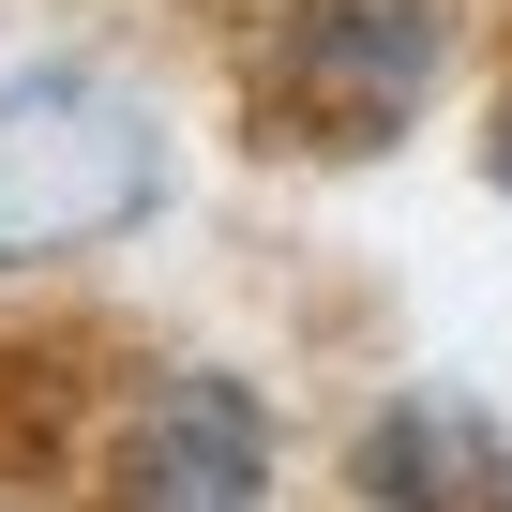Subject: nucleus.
Here are the masks:
<instances>
[{"label":"nucleus","instance_id":"nucleus-2","mask_svg":"<svg viewBox=\"0 0 512 512\" xmlns=\"http://www.w3.org/2000/svg\"><path fill=\"white\" fill-rule=\"evenodd\" d=\"M452 76V0H287L241 46V106L287 151H392Z\"/></svg>","mask_w":512,"mask_h":512},{"label":"nucleus","instance_id":"nucleus-1","mask_svg":"<svg viewBox=\"0 0 512 512\" xmlns=\"http://www.w3.org/2000/svg\"><path fill=\"white\" fill-rule=\"evenodd\" d=\"M166 211V121L106 61H31L0 76V272L91 256Z\"/></svg>","mask_w":512,"mask_h":512},{"label":"nucleus","instance_id":"nucleus-4","mask_svg":"<svg viewBox=\"0 0 512 512\" xmlns=\"http://www.w3.org/2000/svg\"><path fill=\"white\" fill-rule=\"evenodd\" d=\"M347 512H512V437L452 377H422L347 437Z\"/></svg>","mask_w":512,"mask_h":512},{"label":"nucleus","instance_id":"nucleus-3","mask_svg":"<svg viewBox=\"0 0 512 512\" xmlns=\"http://www.w3.org/2000/svg\"><path fill=\"white\" fill-rule=\"evenodd\" d=\"M91 512H272V392L226 362H151L106 422Z\"/></svg>","mask_w":512,"mask_h":512},{"label":"nucleus","instance_id":"nucleus-5","mask_svg":"<svg viewBox=\"0 0 512 512\" xmlns=\"http://www.w3.org/2000/svg\"><path fill=\"white\" fill-rule=\"evenodd\" d=\"M482 166H497V181H512V91H497V121H482Z\"/></svg>","mask_w":512,"mask_h":512}]
</instances>
